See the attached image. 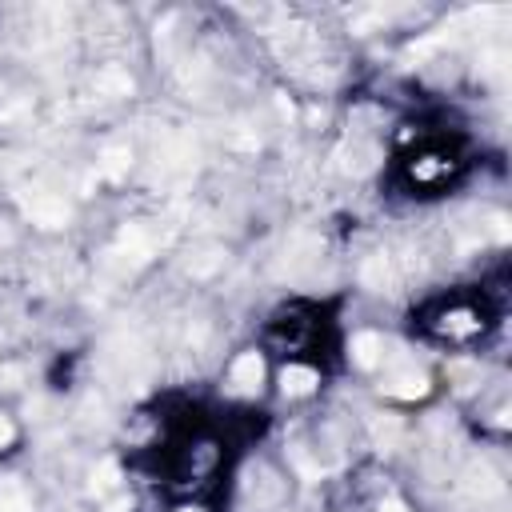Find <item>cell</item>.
Instances as JSON below:
<instances>
[{
    "label": "cell",
    "instance_id": "cell-1",
    "mask_svg": "<svg viewBox=\"0 0 512 512\" xmlns=\"http://www.w3.org/2000/svg\"><path fill=\"white\" fill-rule=\"evenodd\" d=\"M380 388L392 392V396H400V400H416V396L428 392V376H424L408 356L388 352V356H384V384H380Z\"/></svg>",
    "mask_w": 512,
    "mask_h": 512
},
{
    "label": "cell",
    "instance_id": "cell-2",
    "mask_svg": "<svg viewBox=\"0 0 512 512\" xmlns=\"http://www.w3.org/2000/svg\"><path fill=\"white\" fill-rule=\"evenodd\" d=\"M24 212L36 220V224H44V228H60L64 220H68V204H64V196H56V192H44V188H36V192H24Z\"/></svg>",
    "mask_w": 512,
    "mask_h": 512
},
{
    "label": "cell",
    "instance_id": "cell-3",
    "mask_svg": "<svg viewBox=\"0 0 512 512\" xmlns=\"http://www.w3.org/2000/svg\"><path fill=\"white\" fill-rule=\"evenodd\" d=\"M260 380H264V360H260L256 352L236 356V364H232V388H236V392H256Z\"/></svg>",
    "mask_w": 512,
    "mask_h": 512
},
{
    "label": "cell",
    "instance_id": "cell-4",
    "mask_svg": "<svg viewBox=\"0 0 512 512\" xmlns=\"http://www.w3.org/2000/svg\"><path fill=\"white\" fill-rule=\"evenodd\" d=\"M384 356H388L384 336H376V332H360V336L352 340V360H356V364H364V368H380Z\"/></svg>",
    "mask_w": 512,
    "mask_h": 512
},
{
    "label": "cell",
    "instance_id": "cell-5",
    "mask_svg": "<svg viewBox=\"0 0 512 512\" xmlns=\"http://www.w3.org/2000/svg\"><path fill=\"white\" fill-rule=\"evenodd\" d=\"M0 512H32V500H28L24 484L12 480V476H0Z\"/></svg>",
    "mask_w": 512,
    "mask_h": 512
},
{
    "label": "cell",
    "instance_id": "cell-6",
    "mask_svg": "<svg viewBox=\"0 0 512 512\" xmlns=\"http://www.w3.org/2000/svg\"><path fill=\"white\" fill-rule=\"evenodd\" d=\"M280 384H284V392H292V396H304V392H312V384H316V372H312V368H304V364H292V368H284Z\"/></svg>",
    "mask_w": 512,
    "mask_h": 512
},
{
    "label": "cell",
    "instance_id": "cell-7",
    "mask_svg": "<svg viewBox=\"0 0 512 512\" xmlns=\"http://www.w3.org/2000/svg\"><path fill=\"white\" fill-rule=\"evenodd\" d=\"M128 160H132V156H128V148H108V152H104V164H100V168H104L108 176H120V172L128 168Z\"/></svg>",
    "mask_w": 512,
    "mask_h": 512
},
{
    "label": "cell",
    "instance_id": "cell-8",
    "mask_svg": "<svg viewBox=\"0 0 512 512\" xmlns=\"http://www.w3.org/2000/svg\"><path fill=\"white\" fill-rule=\"evenodd\" d=\"M96 88H104V92H128L132 84H128V76H120V72H104V76L96 80Z\"/></svg>",
    "mask_w": 512,
    "mask_h": 512
},
{
    "label": "cell",
    "instance_id": "cell-9",
    "mask_svg": "<svg viewBox=\"0 0 512 512\" xmlns=\"http://www.w3.org/2000/svg\"><path fill=\"white\" fill-rule=\"evenodd\" d=\"M372 436H376V444H384V448H388V444L396 440V424H392V420H388V424H384V420H376Z\"/></svg>",
    "mask_w": 512,
    "mask_h": 512
},
{
    "label": "cell",
    "instance_id": "cell-10",
    "mask_svg": "<svg viewBox=\"0 0 512 512\" xmlns=\"http://www.w3.org/2000/svg\"><path fill=\"white\" fill-rule=\"evenodd\" d=\"M12 440V424H8V416H0V448Z\"/></svg>",
    "mask_w": 512,
    "mask_h": 512
},
{
    "label": "cell",
    "instance_id": "cell-11",
    "mask_svg": "<svg viewBox=\"0 0 512 512\" xmlns=\"http://www.w3.org/2000/svg\"><path fill=\"white\" fill-rule=\"evenodd\" d=\"M380 512H408V508H404V504H400V500H388V504H384V508H380Z\"/></svg>",
    "mask_w": 512,
    "mask_h": 512
},
{
    "label": "cell",
    "instance_id": "cell-12",
    "mask_svg": "<svg viewBox=\"0 0 512 512\" xmlns=\"http://www.w3.org/2000/svg\"><path fill=\"white\" fill-rule=\"evenodd\" d=\"M8 240H12V232H8V228H4V220H0V244H8Z\"/></svg>",
    "mask_w": 512,
    "mask_h": 512
}]
</instances>
